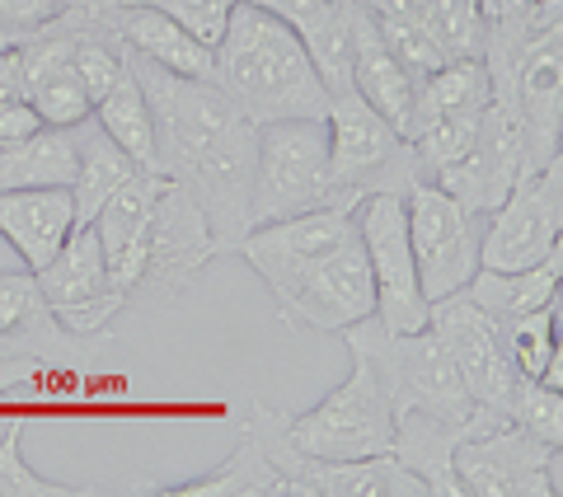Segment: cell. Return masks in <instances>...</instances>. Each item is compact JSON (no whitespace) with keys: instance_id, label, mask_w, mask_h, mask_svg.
<instances>
[{"instance_id":"obj_6","label":"cell","mask_w":563,"mask_h":497,"mask_svg":"<svg viewBox=\"0 0 563 497\" xmlns=\"http://www.w3.org/2000/svg\"><path fill=\"white\" fill-rule=\"evenodd\" d=\"M0 357L14 362H38L47 371L66 376H90L99 380L122 357V343L109 329L103 333H70L52 314L47 296L38 291V277L24 273H0Z\"/></svg>"},{"instance_id":"obj_20","label":"cell","mask_w":563,"mask_h":497,"mask_svg":"<svg viewBox=\"0 0 563 497\" xmlns=\"http://www.w3.org/2000/svg\"><path fill=\"white\" fill-rule=\"evenodd\" d=\"M76 225V202L70 188H14L0 192V235L24 258L29 273H38L43 263L57 254L62 240Z\"/></svg>"},{"instance_id":"obj_37","label":"cell","mask_w":563,"mask_h":497,"mask_svg":"<svg viewBox=\"0 0 563 497\" xmlns=\"http://www.w3.org/2000/svg\"><path fill=\"white\" fill-rule=\"evenodd\" d=\"M5 99H24V66H20V52L14 47L0 52V103Z\"/></svg>"},{"instance_id":"obj_16","label":"cell","mask_w":563,"mask_h":497,"mask_svg":"<svg viewBox=\"0 0 563 497\" xmlns=\"http://www.w3.org/2000/svg\"><path fill=\"white\" fill-rule=\"evenodd\" d=\"M512 103L526 122V155L531 169H544L559 159V136H563V29L544 33L517 57L512 70Z\"/></svg>"},{"instance_id":"obj_22","label":"cell","mask_w":563,"mask_h":497,"mask_svg":"<svg viewBox=\"0 0 563 497\" xmlns=\"http://www.w3.org/2000/svg\"><path fill=\"white\" fill-rule=\"evenodd\" d=\"M559 277H563V248L544 254L531 268H517V273H493L479 268L465 281V296L493 319H517V314H531L540 306H550L559 296Z\"/></svg>"},{"instance_id":"obj_17","label":"cell","mask_w":563,"mask_h":497,"mask_svg":"<svg viewBox=\"0 0 563 497\" xmlns=\"http://www.w3.org/2000/svg\"><path fill=\"white\" fill-rule=\"evenodd\" d=\"M161 188H165V174L132 169L128 179L109 192V202L95 211V235H99V248H103V263H109L113 287L128 300L136 291L141 244H146V225H151V211H155Z\"/></svg>"},{"instance_id":"obj_28","label":"cell","mask_w":563,"mask_h":497,"mask_svg":"<svg viewBox=\"0 0 563 497\" xmlns=\"http://www.w3.org/2000/svg\"><path fill=\"white\" fill-rule=\"evenodd\" d=\"M95 122L132 155L136 169H155V118H151V103L141 95L136 76H132V66L122 70V80L95 103Z\"/></svg>"},{"instance_id":"obj_39","label":"cell","mask_w":563,"mask_h":497,"mask_svg":"<svg viewBox=\"0 0 563 497\" xmlns=\"http://www.w3.org/2000/svg\"><path fill=\"white\" fill-rule=\"evenodd\" d=\"M10 422H14V418H0V432H5V428H10Z\"/></svg>"},{"instance_id":"obj_25","label":"cell","mask_w":563,"mask_h":497,"mask_svg":"<svg viewBox=\"0 0 563 497\" xmlns=\"http://www.w3.org/2000/svg\"><path fill=\"white\" fill-rule=\"evenodd\" d=\"M493 99V76L484 57H455V62H442L432 76L418 80V103H413V136L422 122L432 118H474L484 113ZM409 136V141H413Z\"/></svg>"},{"instance_id":"obj_3","label":"cell","mask_w":563,"mask_h":497,"mask_svg":"<svg viewBox=\"0 0 563 497\" xmlns=\"http://www.w3.org/2000/svg\"><path fill=\"white\" fill-rule=\"evenodd\" d=\"M324 128H329V202L339 211H352L372 192L404 198L422 179L413 141H404L357 95H333Z\"/></svg>"},{"instance_id":"obj_1","label":"cell","mask_w":563,"mask_h":497,"mask_svg":"<svg viewBox=\"0 0 563 497\" xmlns=\"http://www.w3.org/2000/svg\"><path fill=\"white\" fill-rule=\"evenodd\" d=\"M128 66L155 118V169L198 198L217 254H231L250 230L258 128L211 80L174 76L128 52Z\"/></svg>"},{"instance_id":"obj_9","label":"cell","mask_w":563,"mask_h":497,"mask_svg":"<svg viewBox=\"0 0 563 497\" xmlns=\"http://www.w3.org/2000/svg\"><path fill=\"white\" fill-rule=\"evenodd\" d=\"M366 268L376 281V319L395 333H413L428 324V296L418 287L413 248H409V221H404V198L395 192H372L352 207Z\"/></svg>"},{"instance_id":"obj_33","label":"cell","mask_w":563,"mask_h":497,"mask_svg":"<svg viewBox=\"0 0 563 497\" xmlns=\"http://www.w3.org/2000/svg\"><path fill=\"white\" fill-rule=\"evenodd\" d=\"M151 5L165 10L174 24H184L198 43L217 47L221 33H225V20H231V10H235V0H151Z\"/></svg>"},{"instance_id":"obj_10","label":"cell","mask_w":563,"mask_h":497,"mask_svg":"<svg viewBox=\"0 0 563 497\" xmlns=\"http://www.w3.org/2000/svg\"><path fill=\"white\" fill-rule=\"evenodd\" d=\"M455 484L461 497H559L563 446H544L517 422H503L455 446Z\"/></svg>"},{"instance_id":"obj_32","label":"cell","mask_w":563,"mask_h":497,"mask_svg":"<svg viewBox=\"0 0 563 497\" xmlns=\"http://www.w3.org/2000/svg\"><path fill=\"white\" fill-rule=\"evenodd\" d=\"M0 497H90V488L52 484V478L33 474V465L24 460V428L10 422L0 432Z\"/></svg>"},{"instance_id":"obj_29","label":"cell","mask_w":563,"mask_h":497,"mask_svg":"<svg viewBox=\"0 0 563 497\" xmlns=\"http://www.w3.org/2000/svg\"><path fill=\"white\" fill-rule=\"evenodd\" d=\"M428 29L442 57H484V14L479 0H428Z\"/></svg>"},{"instance_id":"obj_38","label":"cell","mask_w":563,"mask_h":497,"mask_svg":"<svg viewBox=\"0 0 563 497\" xmlns=\"http://www.w3.org/2000/svg\"><path fill=\"white\" fill-rule=\"evenodd\" d=\"M536 0H479V14H484V24H493V20H512V14H521V10H531Z\"/></svg>"},{"instance_id":"obj_12","label":"cell","mask_w":563,"mask_h":497,"mask_svg":"<svg viewBox=\"0 0 563 497\" xmlns=\"http://www.w3.org/2000/svg\"><path fill=\"white\" fill-rule=\"evenodd\" d=\"M33 277H38V291L47 296L52 314H57L70 333H103L118 319V310L128 306V296H122L109 277L95 221L70 225L62 248Z\"/></svg>"},{"instance_id":"obj_8","label":"cell","mask_w":563,"mask_h":497,"mask_svg":"<svg viewBox=\"0 0 563 497\" xmlns=\"http://www.w3.org/2000/svg\"><path fill=\"white\" fill-rule=\"evenodd\" d=\"M563 235V165L550 159L544 169H526L507 188V198L484 217L479 268L517 273L531 268L559 248Z\"/></svg>"},{"instance_id":"obj_15","label":"cell","mask_w":563,"mask_h":497,"mask_svg":"<svg viewBox=\"0 0 563 497\" xmlns=\"http://www.w3.org/2000/svg\"><path fill=\"white\" fill-rule=\"evenodd\" d=\"M14 52H20V66H24V99L33 103V113L47 128H76V122L95 113L85 85L76 80V66H70V10L66 5Z\"/></svg>"},{"instance_id":"obj_21","label":"cell","mask_w":563,"mask_h":497,"mask_svg":"<svg viewBox=\"0 0 563 497\" xmlns=\"http://www.w3.org/2000/svg\"><path fill=\"white\" fill-rule=\"evenodd\" d=\"M141 493H161V497H296L287 474L268 460V451H263V441L254 432H244V441L211 474L192 478V484H165V488H141Z\"/></svg>"},{"instance_id":"obj_24","label":"cell","mask_w":563,"mask_h":497,"mask_svg":"<svg viewBox=\"0 0 563 497\" xmlns=\"http://www.w3.org/2000/svg\"><path fill=\"white\" fill-rule=\"evenodd\" d=\"M76 136V179H70V202H76V221H95V211L109 202V192L136 169L132 155L118 146L95 122V113L70 128Z\"/></svg>"},{"instance_id":"obj_4","label":"cell","mask_w":563,"mask_h":497,"mask_svg":"<svg viewBox=\"0 0 563 497\" xmlns=\"http://www.w3.org/2000/svg\"><path fill=\"white\" fill-rule=\"evenodd\" d=\"M352 352V371L343 385L306 408V413H287V441L301 455L314 460H366V455H390L395 446V399L390 385L376 371L366 352Z\"/></svg>"},{"instance_id":"obj_14","label":"cell","mask_w":563,"mask_h":497,"mask_svg":"<svg viewBox=\"0 0 563 497\" xmlns=\"http://www.w3.org/2000/svg\"><path fill=\"white\" fill-rule=\"evenodd\" d=\"M428 324L442 333V343L451 352L455 371L470 389V399L488 408V413L507 418V404H512V385H517V371L503 352V333H498V319L484 314L465 291L432 300L428 310Z\"/></svg>"},{"instance_id":"obj_31","label":"cell","mask_w":563,"mask_h":497,"mask_svg":"<svg viewBox=\"0 0 563 497\" xmlns=\"http://www.w3.org/2000/svg\"><path fill=\"white\" fill-rule=\"evenodd\" d=\"M372 20H376V29H380L385 47H390V57H395L404 70H409L413 80L432 76V70L446 62L442 47H437V38H432L428 20H399V14H380V10H372Z\"/></svg>"},{"instance_id":"obj_11","label":"cell","mask_w":563,"mask_h":497,"mask_svg":"<svg viewBox=\"0 0 563 497\" xmlns=\"http://www.w3.org/2000/svg\"><path fill=\"white\" fill-rule=\"evenodd\" d=\"M211 258H217V240H211L198 198L179 179H165L146 225V244H141V273L132 296H155V300L184 296L207 273Z\"/></svg>"},{"instance_id":"obj_27","label":"cell","mask_w":563,"mask_h":497,"mask_svg":"<svg viewBox=\"0 0 563 497\" xmlns=\"http://www.w3.org/2000/svg\"><path fill=\"white\" fill-rule=\"evenodd\" d=\"M320 85L333 95H352V0H324L310 20L296 29Z\"/></svg>"},{"instance_id":"obj_5","label":"cell","mask_w":563,"mask_h":497,"mask_svg":"<svg viewBox=\"0 0 563 497\" xmlns=\"http://www.w3.org/2000/svg\"><path fill=\"white\" fill-rule=\"evenodd\" d=\"M329 202V128L324 118L263 122L254 146V192L250 230L268 221L301 217Z\"/></svg>"},{"instance_id":"obj_26","label":"cell","mask_w":563,"mask_h":497,"mask_svg":"<svg viewBox=\"0 0 563 497\" xmlns=\"http://www.w3.org/2000/svg\"><path fill=\"white\" fill-rule=\"evenodd\" d=\"M503 333V352L512 362L517 376H531L544 385H563V352H559V296L550 306H540L531 314L517 319H498Z\"/></svg>"},{"instance_id":"obj_36","label":"cell","mask_w":563,"mask_h":497,"mask_svg":"<svg viewBox=\"0 0 563 497\" xmlns=\"http://www.w3.org/2000/svg\"><path fill=\"white\" fill-rule=\"evenodd\" d=\"M250 5H258V10H268V14H277L282 24H291V29H301L314 10L324 5V0H250Z\"/></svg>"},{"instance_id":"obj_2","label":"cell","mask_w":563,"mask_h":497,"mask_svg":"<svg viewBox=\"0 0 563 497\" xmlns=\"http://www.w3.org/2000/svg\"><path fill=\"white\" fill-rule=\"evenodd\" d=\"M217 57V76L211 85L235 103V109L263 128V122L282 118H324L329 113V90L314 76L306 57V43L296 38L291 24L277 14L235 0L231 20H225L221 43L211 47Z\"/></svg>"},{"instance_id":"obj_13","label":"cell","mask_w":563,"mask_h":497,"mask_svg":"<svg viewBox=\"0 0 563 497\" xmlns=\"http://www.w3.org/2000/svg\"><path fill=\"white\" fill-rule=\"evenodd\" d=\"M282 324L291 329H320V333H343L347 324H362L376 314V281L366 268L362 240H343L333 254H324L310 273L296 277V287L273 300Z\"/></svg>"},{"instance_id":"obj_35","label":"cell","mask_w":563,"mask_h":497,"mask_svg":"<svg viewBox=\"0 0 563 497\" xmlns=\"http://www.w3.org/2000/svg\"><path fill=\"white\" fill-rule=\"evenodd\" d=\"M38 128H47V122L33 113L29 99H5V103H0V146H10V141H24L29 132H38Z\"/></svg>"},{"instance_id":"obj_7","label":"cell","mask_w":563,"mask_h":497,"mask_svg":"<svg viewBox=\"0 0 563 497\" xmlns=\"http://www.w3.org/2000/svg\"><path fill=\"white\" fill-rule=\"evenodd\" d=\"M404 221H409V248L428 306L465 291V281L479 273L484 217H474L455 198H446L432 179H418L404 192Z\"/></svg>"},{"instance_id":"obj_30","label":"cell","mask_w":563,"mask_h":497,"mask_svg":"<svg viewBox=\"0 0 563 497\" xmlns=\"http://www.w3.org/2000/svg\"><path fill=\"white\" fill-rule=\"evenodd\" d=\"M507 422H517V428L540 437L544 446H563V395L544 380L517 376L512 404H507Z\"/></svg>"},{"instance_id":"obj_23","label":"cell","mask_w":563,"mask_h":497,"mask_svg":"<svg viewBox=\"0 0 563 497\" xmlns=\"http://www.w3.org/2000/svg\"><path fill=\"white\" fill-rule=\"evenodd\" d=\"M70 179H76V136H70V128H38L24 141L0 146V192L70 188Z\"/></svg>"},{"instance_id":"obj_18","label":"cell","mask_w":563,"mask_h":497,"mask_svg":"<svg viewBox=\"0 0 563 497\" xmlns=\"http://www.w3.org/2000/svg\"><path fill=\"white\" fill-rule=\"evenodd\" d=\"M352 95L366 109H376L404 141L413 136L418 80L390 57V47H385L380 29L372 20V5H352Z\"/></svg>"},{"instance_id":"obj_19","label":"cell","mask_w":563,"mask_h":497,"mask_svg":"<svg viewBox=\"0 0 563 497\" xmlns=\"http://www.w3.org/2000/svg\"><path fill=\"white\" fill-rule=\"evenodd\" d=\"M99 20L109 24L118 33V43L141 62L165 66V70H174V76H188V80H211L217 76V57H211V47L192 38L184 24H174L165 10L128 5V10L99 14Z\"/></svg>"},{"instance_id":"obj_40","label":"cell","mask_w":563,"mask_h":497,"mask_svg":"<svg viewBox=\"0 0 563 497\" xmlns=\"http://www.w3.org/2000/svg\"><path fill=\"white\" fill-rule=\"evenodd\" d=\"M352 5H372V0H352Z\"/></svg>"},{"instance_id":"obj_34","label":"cell","mask_w":563,"mask_h":497,"mask_svg":"<svg viewBox=\"0 0 563 497\" xmlns=\"http://www.w3.org/2000/svg\"><path fill=\"white\" fill-rule=\"evenodd\" d=\"M66 0H0V52L33 38Z\"/></svg>"}]
</instances>
